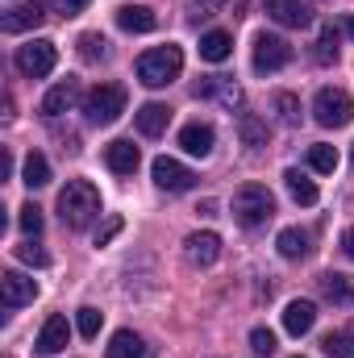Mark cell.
Wrapping results in <instances>:
<instances>
[{"label": "cell", "instance_id": "obj_10", "mask_svg": "<svg viewBox=\"0 0 354 358\" xmlns=\"http://www.w3.org/2000/svg\"><path fill=\"white\" fill-rule=\"evenodd\" d=\"M34 296H38V283L29 275H21V271H4L0 275V300H4V308L34 304Z\"/></svg>", "mask_w": 354, "mask_h": 358}, {"label": "cell", "instance_id": "obj_5", "mask_svg": "<svg viewBox=\"0 0 354 358\" xmlns=\"http://www.w3.org/2000/svg\"><path fill=\"white\" fill-rule=\"evenodd\" d=\"M313 117H317V125H325V129H342V125H351V121H354L351 92L321 88V92H317V100H313Z\"/></svg>", "mask_w": 354, "mask_h": 358}, {"label": "cell", "instance_id": "obj_19", "mask_svg": "<svg viewBox=\"0 0 354 358\" xmlns=\"http://www.w3.org/2000/svg\"><path fill=\"white\" fill-rule=\"evenodd\" d=\"M76 96H80V84H76V80H59L55 88L42 96V113H46V117H59V113H67V108L76 104Z\"/></svg>", "mask_w": 354, "mask_h": 358}, {"label": "cell", "instance_id": "obj_23", "mask_svg": "<svg viewBox=\"0 0 354 358\" xmlns=\"http://www.w3.org/2000/svg\"><path fill=\"white\" fill-rule=\"evenodd\" d=\"M229 50H234V38H229L225 29H208V34L200 38V59H208V63H225Z\"/></svg>", "mask_w": 354, "mask_h": 358}, {"label": "cell", "instance_id": "obj_13", "mask_svg": "<svg viewBox=\"0 0 354 358\" xmlns=\"http://www.w3.org/2000/svg\"><path fill=\"white\" fill-rule=\"evenodd\" d=\"M46 21V8L34 0V4H17V8H8L4 17H0V29L4 34H25V29H38Z\"/></svg>", "mask_w": 354, "mask_h": 358}, {"label": "cell", "instance_id": "obj_26", "mask_svg": "<svg viewBox=\"0 0 354 358\" xmlns=\"http://www.w3.org/2000/svg\"><path fill=\"white\" fill-rule=\"evenodd\" d=\"M21 183H25V187H46V183H50V163H46V155H38V150L25 155V163H21Z\"/></svg>", "mask_w": 354, "mask_h": 358}, {"label": "cell", "instance_id": "obj_37", "mask_svg": "<svg viewBox=\"0 0 354 358\" xmlns=\"http://www.w3.org/2000/svg\"><path fill=\"white\" fill-rule=\"evenodd\" d=\"M88 4H92V0H55V8H59L63 17H80Z\"/></svg>", "mask_w": 354, "mask_h": 358}, {"label": "cell", "instance_id": "obj_41", "mask_svg": "<svg viewBox=\"0 0 354 358\" xmlns=\"http://www.w3.org/2000/svg\"><path fill=\"white\" fill-rule=\"evenodd\" d=\"M346 34H351V38H354V13H351V17H346Z\"/></svg>", "mask_w": 354, "mask_h": 358}, {"label": "cell", "instance_id": "obj_8", "mask_svg": "<svg viewBox=\"0 0 354 358\" xmlns=\"http://www.w3.org/2000/svg\"><path fill=\"white\" fill-rule=\"evenodd\" d=\"M150 176L155 183L163 187V192H187V187H196V171L192 167H183L179 159H155V167H150Z\"/></svg>", "mask_w": 354, "mask_h": 358}, {"label": "cell", "instance_id": "obj_29", "mask_svg": "<svg viewBox=\"0 0 354 358\" xmlns=\"http://www.w3.org/2000/svg\"><path fill=\"white\" fill-rule=\"evenodd\" d=\"M271 108H275V117H279L283 125H300V100H296L292 92H275V96H271Z\"/></svg>", "mask_w": 354, "mask_h": 358}, {"label": "cell", "instance_id": "obj_16", "mask_svg": "<svg viewBox=\"0 0 354 358\" xmlns=\"http://www.w3.org/2000/svg\"><path fill=\"white\" fill-rule=\"evenodd\" d=\"M313 325H317V304H313V300H292V304L283 308V329H288L292 338H304Z\"/></svg>", "mask_w": 354, "mask_h": 358}, {"label": "cell", "instance_id": "obj_22", "mask_svg": "<svg viewBox=\"0 0 354 358\" xmlns=\"http://www.w3.org/2000/svg\"><path fill=\"white\" fill-rule=\"evenodd\" d=\"M200 96H213V100H221L225 108H238L242 104V88L234 84V80H225V76H208L204 84H200Z\"/></svg>", "mask_w": 354, "mask_h": 358}, {"label": "cell", "instance_id": "obj_11", "mask_svg": "<svg viewBox=\"0 0 354 358\" xmlns=\"http://www.w3.org/2000/svg\"><path fill=\"white\" fill-rule=\"evenodd\" d=\"M67 342H71V329H67V317H46V325H42V334H38V342H34V350L38 355H63L67 350Z\"/></svg>", "mask_w": 354, "mask_h": 358}, {"label": "cell", "instance_id": "obj_15", "mask_svg": "<svg viewBox=\"0 0 354 358\" xmlns=\"http://www.w3.org/2000/svg\"><path fill=\"white\" fill-rule=\"evenodd\" d=\"M104 163H108V171H117V176H134L138 163H142V155H138V146H134L129 138H117V142L104 146Z\"/></svg>", "mask_w": 354, "mask_h": 358}, {"label": "cell", "instance_id": "obj_28", "mask_svg": "<svg viewBox=\"0 0 354 358\" xmlns=\"http://www.w3.org/2000/svg\"><path fill=\"white\" fill-rule=\"evenodd\" d=\"M275 250H279L283 259H304V255H309V234H304V229H279Z\"/></svg>", "mask_w": 354, "mask_h": 358}, {"label": "cell", "instance_id": "obj_33", "mask_svg": "<svg viewBox=\"0 0 354 358\" xmlns=\"http://www.w3.org/2000/svg\"><path fill=\"white\" fill-rule=\"evenodd\" d=\"M100 321H104V313H100V308H80V317H76L80 338H96V334H100Z\"/></svg>", "mask_w": 354, "mask_h": 358}, {"label": "cell", "instance_id": "obj_17", "mask_svg": "<svg viewBox=\"0 0 354 358\" xmlns=\"http://www.w3.org/2000/svg\"><path fill=\"white\" fill-rule=\"evenodd\" d=\"M117 25H121L125 34H150V29L159 25V17H155V8H146V4H121V8H117Z\"/></svg>", "mask_w": 354, "mask_h": 358}, {"label": "cell", "instance_id": "obj_31", "mask_svg": "<svg viewBox=\"0 0 354 358\" xmlns=\"http://www.w3.org/2000/svg\"><path fill=\"white\" fill-rule=\"evenodd\" d=\"M17 225H21V234L38 238V234H42V208H38V204H21V208H17Z\"/></svg>", "mask_w": 354, "mask_h": 358}, {"label": "cell", "instance_id": "obj_14", "mask_svg": "<svg viewBox=\"0 0 354 358\" xmlns=\"http://www.w3.org/2000/svg\"><path fill=\"white\" fill-rule=\"evenodd\" d=\"M213 142H217V134H213V125H204V121H187V125L179 129V146H183L187 155H196V159H208V155H213Z\"/></svg>", "mask_w": 354, "mask_h": 358}, {"label": "cell", "instance_id": "obj_32", "mask_svg": "<svg viewBox=\"0 0 354 358\" xmlns=\"http://www.w3.org/2000/svg\"><path fill=\"white\" fill-rule=\"evenodd\" d=\"M80 55H84L88 63H100V59H108V42H104L100 34H84V38H80Z\"/></svg>", "mask_w": 354, "mask_h": 358}, {"label": "cell", "instance_id": "obj_2", "mask_svg": "<svg viewBox=\"0 0 354 358\" xmlns=\"http://www.w3.org/2000/svg\"><path fill=\"white\" fill-rule=\"evenodd\" d=\"M179 71H183V50L179 46H155V50H146L142 59H138V80L146 84V88H167L171 80H179Z\"/></svg>", "mask_w": 354, "mask_h": 358}, {"label": "cell", "instance_id": "obj_35", "mask_svg": "<svg viewBox=\"0 0 354 358\" xmlns=\"http://www.w3.org/2000/svg\"><path fill=\"white\" fill-rule=\"evenodd\" d=\"M250 350H255V355H275V334L263 329V325L250 329Z\"/></svg>", "mask_w": 354, "mask_h": 358}, {"label": "cell", "instance_id": "obj_39", "mask_svg": "<svg viewBox=\"0 0 354 358\" xmlns=\"http://www.w3.org/2000/svg\"><path fill=\"white\" fill-rule=\"evenodd\" d=\"M342 250H346V255L354 259V225L346 229V234H342Z\"/></svg>", "mask_w": 354, "mask_h": 358}, {"label": "cell", "instance_id": "obj_6", "mask_svg": "<svg viewBox=\"0 0 354 358\" xmlns=\"http://www.w3.org/2000/svg\"><path fill=\"white\" fill-rule=\"evenodd\" d=\"M55 63H59V46H55L50 38H34V42L17 46V71H21V76H29V80L50 76V71H55Z\"/></svg>", "mask_w": 354, "mask_h": 358}, {"label": "cell", "instance_id": "obj_7", "mask_svg": "<svg viewBox=\"0 0 354 358\" xmlns=\"http://www.w3.org/2000/svg\"><path fill=\"white\" fill-rule=\"evenodd\" d=\"M292 63V46L275 34H259L255 38V71L259 76H271V71H283Z\"/></svg>", "mask_w": 354, "mask_h": 358}, {"label": "cell", "instance_id": "obj_18", "mask_svg": "<svg viewBox=\"0 0 354 358\" xmlns=\"http://www.w3.org/2000/svg\"><path fill=\"white\" fill-rule=\"evenodd\" d=\"M134 121H138V129H142L146 138H159V134L171 125V108H167V104H159V100H146V104L134 113Z\"/></svg>", "mask_w": 354, "mask_h": 358}, {"label": "cell", "instance_id": "obj_43", "mask_svg": "<svg viewBox=\"0 0 354 358\" xmlns=\"http://www.w3.org/2000/svg\"><path fill=\"white\" fill-rule=\"evenodd\" d=\"M351 167H354V155H351Z\"/></svg>", "mask_w": 354, "mask_h": 358}, {"label": "cell", "instance_id": "obj_40", "mask_svg": "<svg viewBox=\"0 0 354 358\" xmlns=\"http://www.w3.org/2000/svg\"><path fill=\"white\" fill-rule=\"evenodd\" d=\"M217 4H221V0H196V8H200V17H208V13H213Z\"/></svg>", "mask_w": 354, "mask_h": 358}, {"label": "cell", "instance_id": "obj_38", "mask_svg": "<svg viewBox=\"0 0 354 358\" xmlns=\"http://www.w3.org/2000/svg\"><path fill=\"white\" fill-rule=\"evenodd\" d=\"M117 234H121V217H113V221H108V225H104V229L96 234V246H108V242H113Z\"/></svg>", "mask_w": 354, "mask_h": 358}, {"label": "cell", "instance_id": "obj_9", "mask_svg": "<svg viewBox=\"0 0 354 358\" xmlns=\"http://www.w3.org/2000/svg\"><path fill=\"white\" fill-rule=\"evenodd\" d=\"M183 259L192 263V267H213L217 259H221V238L217 234H187L183 238Z\"/></svg>", "mask_w": 354, "mask_h": 358}, {"label": "cell", "instance_id": "obj_21", "mask_svg": "<svg viewBox=\"0 0 354 358\" xmlns=\"http://www.w3.org/2000/svg\"><path fill=\"white\" fill-rule=\"evenodd\" d=\"M104 355L108 358H146V342H142L134 329H117V334L108 338Z\"/></svg>", "mask_w": 354, "mask_h": 358}, {"label": "cell", "instance_id": "obj_4", "mask_svg": "<svg viewBox=\"0 0 354 358\" xmlns=\"http://www.w3.org/2000/svg\"><path fill=\"white\" fill-rule=\"evenodd\" d=\"M84 113H88L92 125H113L125 113V88L121 84H96L84 96Z\"/></svg>", "mask_w": 354, "mask_h": 358}, {"label": "cell", "instance_id": "obj_12", "mask_svg": "<svg viewBox=\"0 0 354 358\" xmlns=\"http://www.w3.org/2000/svg\"><path fill=\"white\" fill-rule=\"evenodd\" d=\"M263 4H267V17L279 21V25H288V29H304L313 21V13H309L304 0H263Z\"/></svg>", "mask_w": 354, "mask_h": 358}, {"label": "cell", "instance_id": "obj_1", "mask_svg": "<svg viewBox=\"0 0 354 358\" xmlns=\"http://www.w3.org/2000/svg\"><path fill=\"white\" fill-rule=\"evenodd\" d=\"M59 217L67 229H88L92 221L100 217V192L92 187L88 179H71L59 192Z\"/></svg>", "mask_w": 354, "mask_h": 358}, {"label": "cell", "instance_id": "obj_36", "mask_svg": "<svg viewBox=\"0 0 354 358\" xmlns=\"http://www.w3.org/2000/svg\"><path fill=\"white\" fill-rule=\"evenodd\" d=\"M17 259H21V263H29V267H46V263H50V259H46V250H42V246H34V242L17 246Z\"/></svg>", "mask_w": 354, "mask_h": 358}, {"label": "cell", "instance_id": "obj_34", "mask_svg": "<svg viewBox=\"0 0 354 358\" xmlns=\"http://www.w3.org/2000/svg\"><path fill=\"white\" fill-rule=\"evenodd\" d=\"M321 346H325V355L330 358H354V342L346 338V334H330Z\"/></svg>", "mask_w": 354, "mask_h": 358}, {"label": "cell", "instance_id": "obj_25", "mask_svg": "<svg viewBox=\"0 0 354 358\" xmlns=\"http://www.w3.org/2000/svg\"><path fill=\"white\" fill-rule=\"evenodd\" d=\"M283 183H288V192H292V200H296V204H317V196H321V192H317V183L304 176V171H296V167H288V171H283Z\"/></svg>", "mask_w": 354, "mask_h": 358}, {"label": "cell", "instance_id": "obj_24", "mask_svg": "<svg viewBox=\"0 0 354 358\" xmlns=\"http://www.w3.org/2000/svg\"><path fill=\"white\" fill-rule=\"evenodd\" d=\"M238 138H242V146L263 150L267 146V121L255 117V113H242V117H238Z\"/></svg>", "mask_w": 354, "mask_h": 358}, {"label": "cell", "instance_id": "obj_27", "mask_svg": "<svg viewBox=\"0 0 354 358\" xmlns=\"http://www.w3.org/2000/svg\"><path fill=\"white\" fill-rule=\"evenodd\" d=\"M338 42H342V34H338L334 25H321V34H317V42H313V59H317L321 67L338 63Z\"/></svg>", "mask_w": 354, "mask_h": 358}, {"label": "cell", "instance_id": "obj_20", "mask_svg": "<svg viewBox=\"0 0 354 358\" xmlns=\"http://www.w3.org/2000/svg\"><path fill=\"white\" fill-rule=\"evenodd\" d=\"M321 296L334 300V304H342V308H351L354 304V279L351 275H338V271H325L321 275Z\"/></svg>", "mask_w": 354, "mask_h": 358}, {"label": "cell", "instance_id": "obj_42", "mask_svg": "<svg viewBox=\"0 0 354 358\" xmlns=\"http://www.w3.org/2000/svg\"><path fill=\"white\" fill-rule=\"evenodd\" d=\"M346 338H351V342H354V325H351V329H346Z\"/></svg>", "mask_w": 354, "mask_h": 358}, {"label": "cell", "instance_id": "obj_3", "mask_svg": "<svg viewBox=\"0 0 354 358\" xmlns=\"http://www.w3.org/2000/svg\"><path fill=\"white\" fill-rule=\"evenodd\" d=\"M271 213H275V196L267 192L263 183H246V187L234 192V217H238V225L255 229V225L271 221Z\"/></svg>", "mask_w": 354, "mask_h": 358}, {"label": "cell", "instance_id": "obj_30", "mask_svg": "<svg viewBox=\"0 0 354 358\" xmlns=\"http://www.w3.org/2000/svg\"><path fill=\"white\" fill-rule=\"evenodd\" d=\"M309 167H313V171H321V176H334V171H338V150H334V146H325V142L309 146Z\"/></svg>", "mask_w": 354, "mask_h": 358}]
</instances>
